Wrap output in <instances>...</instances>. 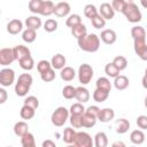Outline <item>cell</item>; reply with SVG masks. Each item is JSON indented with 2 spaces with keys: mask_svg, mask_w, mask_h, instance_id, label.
<instances>
[{
  "mask_svg": "<svg viewBox=\"0 0 147 147\" xmlns=\"http://www.w3.org/2000/svg\"><path fill=\"white\" fill-rule=\"evenodd\" d=\"M100 39L106 44V45H113L116 42L117 40V34L114 30L111 29H106L101 32L100 34Z\"/></svg>",
  "mask_w": 147,
  "mask_h": 147,
  "instance_id": "8fae6325",
  "label": "cell"
},
{
  "mask_svg": "<svg viewBox=\"0 0 147 147\" xmlns=\"http://www.w3.org/2000/svg\"><path fill=\"white\" fill-rule=\"evenodd\" d=\"M36 38H37V33H36V30H33V29H28L26 28L22 32V39H23V41H25L28 44L33 42L36 40Z\"/></svg>",
  "mask_w": 147,
  "mask_h": 147,
  "instance_id": "d6a6232c",
  "label": "cell"
},
{
  "mask_svg": "<svg viewBox=\"0 0 147 147\" xmlns=\"http://www.w3.org/2000/svg\"><path fill=\"white\" fill-rule=\"evenodd\" d=\"M54 8H55V5L51 0H44L41 9H40V15L41 16H51L52 14H54Z\"/></svg>",
  "mask_w": 147,
  "mask_h": 147,
  "instance_id": "7402d4cb",
  "label": "cell"
},
{
  "mask_svg": "<svg viewBox=\"0 0 147 147\" xmlns=\"http://www.w3.org/2000/svg\"><path fill=\"white\" fill-rule=\"evenodd\" d=\"M108 145V137L105 132H98L94 136V146L95 147H106Z\"/></svg>",
  "mask_w": 147,
  "mask_h": 147,
  "instance_id": "83f0119b",
  "label": "cell"
},
{
  "mask_svg": "<svg viewBox=\"0 0 147 147\" xmlns=\"http://www.w3.org/2000/svg\"><path fill=\"white\" fill-rule=\"evenodd\" d=\"M127 2H133V0H126Z\"/></svg>",
  "mask_w": 147,
  "mask_h": 147,
  "instance_id": "94428289",
  "label": "cell"
},
{
  "mask_svg": "<svg viewBox=\"0 0 147 147\" xmlns=\"http://www.w3.org/2000/svg\"><path fill=\"white\" fill-rule=\"evenodd\" d=\"M42 2L44 0H30L29 1V10L32 13V14H40V9H41V6H42Z\"/></svg>",
  "mask_w": 147,
  "mask_h": 147,
  "instance_id": "8d00e7d4",
  "label": "cell"
},
{
  "mask_svg": "<svg viewBox=\"0 0 147 147\" xmlns=\"http://www.w3.org/2000/svg\"><path fill=\"white\" fill-rule=\"evenodd\" d=\"M113 63L117 67V69H118L119 71L126 69V67H127V60H126L124 56H122V55H118V56L114 57Z\"/></svg>",
  "mask_w": 147,
  "mask_h": 147,
  "instance_id": "ab89813d",
  "label": "cell"
},
{
  "mask_svg": "<svg viewBox=\"0 0 147 147\" xmlns=\"http://www.w3.org/2000/svg\"><path fill=\"white\" fill-rule=\"evenodd\" d=\"M126 3H127L126 0H113L111 1V6H113L114 10L115 11H119V13L123 11V9L125 8Z\"/></svg>",
  "mask_w": 147,
  "mask_h": 147,
  "instance_id": "681fc988",
  "label": "cell"
},
{
  "mask_svg": "<svg viewBox=\"0 0 147 147\" xmlns=\"http://www.w3.org/2000/svg\"><path fill=\"white\" fill-rule=\"evenodd\" d=\"M122 13L130 23H138L142 20V14L134 2H127Z\"/></svg>",
  "mask_w": 147,
  "mask_h": 147,
  "instance_id": "3957f363",
  "label": "cell"
},
{
  "mask_svg": "<svg viewBox=\"0 0 147 147\" xmlns=\"http://www.w3.org/2000/svg\"><path fill=\"white\" fill-rule=\"evenodd\" d=\"M106 21H107V20H105L100 14H98V15H95L94 17L91 18V23H92L93 28H95V29H102V28H105Z\"/></svg>",
  "mask_w": 147,
  "mask_h": 147,
  "instance_id": "f35d334b",
  "label": "cell"
},
{
  "mask_svg": "<svg viewBox=\"0 0 147 147\" xmlns=\"http://www.w3.org/2000/svg\"><path fill=\"white\" fill-rule=\"evenodd\" d=\"M41 146L42 147H55V142L52 140H45V141H42Z\"/></svg>",
  "mask_w": 147,
  "mask_h": 147,
  "instance_id": "db71d44e",
  "label": "cell"
},
{
  "mask_svg": "<svg viewBox=\"0 0 147 147\" xmlns=\"http://www.w3.org/2000/svg\"><path fill=\"white\" fill-rule=\"evenodd\" d=\"M21 144L23 147H34L36 146L34 136L31 132H26L24 136L21 137Z\"/></svg>",
  "mask_w": 147,
  "mask_h": 147,
  "instance_id": "f546056e",
  "label": "cell"
},
{
  "mask_svg": "<svg viewBox=\"0 0 147 147\" xmlns=\"http://www.w3.org/2000/svg\"><path fill=\"white\" fill-rule=\"evenodd\" d=\"M95 84H96V88H99V90L107 91V92H110V90H111V83H110L109 78H107V77L98 78Z\"/></svg>",
  "mask_w": 147,
  "mask_h": 147,
  "instance_id": "1f68e13d",
  "label": "cell"
},
{
  "mask_svg": "<svg viewBox=\"0 0 147 147\" xmlns=\"http://www.w3.org/2000/svg\"><path fill=\"white\" fill-rule=\"evenodd\" d=\"M141 84H142V87L147 90V76H146V75L142 77V79H141Z\"/></svg>",
  "mask_w": 147,
  "mask_h": 147,
  "instance_id": "11a10c76",
  "label": "cell"
},
{
  "mask_svg": "<svg viewBox=\"0 0 147 147\" xmlns=\"http://www.w3.org/2000/svg\"><path fill=\"white\" fill-rule=\"evenodd\" d=\"M51 68H53V67H52V63L48 62L47 60H40V61L37 63V69H38L39 74H42V72L49 70Z\"/></svg>",
  "mask_w": 147,
  "mask_h": 147,
  "instance_id": "c3c4849f",
  "label": "cell"
},
{
  "mask_svg": "<svg viewBox=\"0 0 147 147\" xmlns=\"http://www.w3.org/2000/svg\"><path fill=\"white\" fill-rule=\"evenodd\" d=\"M70 5L65 1H61L59 3L55 5V8H54V14L57 16V17H65L70 14Z\"/></svg>",
  "mask_w": 147,
  "mask_h": 147,
  "instance_id": "30bf717a",
  "label": "cell"
},
{
  "mask_svg": "<svg viewBox=\"0 0 147 147\" xmlns=\"http://www.w3.org/2000/svg\"><path fill=\"white\" fill-rule=\"evenodd\" d=\"M133 48L136 54L142 60V61H147V44H146V39H136L133 40Z\"/></svg>",
  "mask_w": 147,
  "mask_h": 147,
  "instance_id": "ba28073f",
  "label": "cell"
},
{
  "mask_svg": "<svg viewBox=\"0 0 147 147\" xmlns=\"http://www.w3.org/2000/svg\"><path fill=\"white\" fill-rule=\"evenodd\" d=\"M41 25H42L41 18H39V16H37V15L29 16V17L25 20V26H26L28 29H33V30L37 31Z\"/></svg>",
  "mask_w": 147,
  "mask_h": 147,
  "instance_id": "ac0fdd59",
  "label": "cell"
},
{
  "mask_svg": "<svg viewBox=\"0 0 147 147\" xmlns=\"http://www.w3.org/2000/svg\"><path fill=\"white\" fill-rule=\"evenodd\" d=\"M15 61V55H14V51L13 48H1L0 49V64L6 67L10 63H13Z\"/></svg>",
  "mask_w": 147,
  "mask_h": 147,
  "instance_id": "9c48e42d",
  "label": "cell"
},
{
  "mask_svg": "<svg viewBox=\"0 0 147 147\" xmlns=\"http://www.w3.org/2000/svg\"><path fill=\"white\" fill-rule=\"evenodd\" d=\"M130 129V122L126 118H118L115 123V130L118 134H124Z\"/></svg>",
  "mask_w": 147,
  "mask_h": 147,
  "instance_id": "ffe728a7",
  "label": "cell"
},
{
  "mask_svg": "<svg viewBox=\"0 0 147 147\" xmlns=\"http://www.w3.org/2000/svg\"><path fill=\"white\" fill-rule=\"evenodd\" d=\"M130 140L134 145H141L145 141V133L142 130H133L130 134Z\"/></svg>",
  "mask_w": 147,
  "mask_h": 147,
  "instance_id": "cb8c5ba5",
  "label": "cell"
},
{
  "mask_svg": "<svg viewBox=\"0 0 147 147\" xmlns=\"http://www.w3.org/2000/svg\"><path fill=\"white\" fill-rule=\"evenodd\" d=\"M93 145H94V141L92 140V137L87 132H77L76 133L74 146H76V147H92Z\"/></svg>",
  "mask_w": 147,
  "mask_h": 147,
  "instance_id": "8992f818",
  "label": "cell"
},
{
  "mask_svg": "<svg viewBox=\"0 0 147 147\" xmlns=\"http://www.w3.org/2000/svg\"><path fill=\"white\" fill-rule=\"evenodd\" d=\"M117 146H121V147H124V146H125V144H124L123 141H115V142L113 144V147H117Z\"/></svg>",
  "mask_w": 147,
  "mask_h": 147,
  "instance_id": "9f6ffc18",
  "label": "cell"
},
{
  "mask_svg": "<svg viewBox=\"0 0 147 147\" xmlns=\"http://www.w3.org/2000/svg\"><path fill=\"white\" fill-rule=\"evenodd\" d=\"M51 63H52V67H53L55 70H61L62 68H64V67H65L67 60H65L64 55H62V54L57 53V54H55V55L52 57Z\"/></svg>",
  "mask_w": 147,
  "mask_h": 147,
  "instance_id": "e0dca14e",
  "label": "cell"
},
{
  "mask_svg": "<svg viewBox=\"0 0 147 147\" xmlns=\"http://www.w3.org/2000/svg\"><path fill=\"white\" fill-rule=\"evenodd\" d=\"M76 131L72 129V127H65L63 130V133H62V139L65 144L70 145V144H74L75 141V138H76Z\"/></svg>",
  "mask_w": 147,
  "mask_h": 147,
  "instance_id": "603a6c76",
  "label": "cell"
},
{
  "mask_svg": "<svg viewBox=\"0 0 147 147\" xmlns=\"http://www.w3.org/2000/svg\"><path fill=\"white\" fill-rule=\"evenodd\" d=\"M140 3H141V6H142L144 8L147 9V0H140Z\"/></svg>",
  "mask_w": 147,
  "mask_h": 147,
  "instance_id": "6f0895ef",
  "label": "cell"
},
{
  "mask_svg": "<svg viewBox=\"0 0 147 147\" xmlns=\"http://www.w3.org/2000/svg\"><path fill=\"white\" fill-rule=\"evenodd\" d=\"M34 114H36V109L26 105H23V107L20 110V115L23 119H31L34 117Z\"/></svg>",
  "mask_w": 147,
  "mask_h": 147,
  "instance_id": "f1b7e54d",
  "label": "cell"
},
{
  "mask_svg": "<svg viewBox=\"0 0 147 147\" xmlns=\"http://www.w3.org/2000/svg\"><path fill=\"white\" fill-rule=\"evenodd\" d=\"M13 130H14V133H15L17 137H22V136H24L26 132H29V125H28L25 122L20 121V122H17V123H15Z\"/></svg>",
  "mask_w": 147,
  "mask_h": 147,
  "instance_id": "4316f807",
  "label": "cell"
},
{
  "mask_svg": "<svg viewBox=\"0 0 147 147\" xmlns=\"http://www.w3.org/2000/svg\"><path fill=\"white\" fill-rule=\"evenodd\" d=\"M69 119L71 126H74L75 129L83 127V115H70Z\"/></svg>",
  "mask_w": 147,
  "mask_h": 147,
  "instance_id": "ee69618b",
  "label": "cell"
},
{
  "mask_svg": "<svg viewBox=\"0 0 147 147\" xmlns=\"http://www.w3.org/2000/svg\"><path fill=\"white\" fill-rule=\"evenodd\" d=\"M33 78L30 74H22L18 76L17 83L15 85V93L18 96H25L28 92L30 91V87L32 85Z\"/></svg>",
  "mask_w": 147,
  "mask_h": 147,
  "instance_id": "7a4b0ae2",
  "label": "cell"
},
{
  "mask_svg": "<svg viewBox=\"0 0 147 147\" xmlns=\"http://www.w3.org/2000/svg\"><path fill=\"white\" fill-rule=\"evenodd\" d=\"M60 77L62 80L64 82H71L75 77H76V71L74 68L71 67H64L61 69V72H60Z\"/></svg>",
  "mask_w": 147,
  "mask_h": 147,
  "instance_id": "44dd1931",
  "label": "cell"
},
{
  "mask_svg": "<svg viewBox=\"0 0 147 147\" xmlns=\"http://www.w3.org/2000/svg\"><path fill=\"white\" fill-rule=\"evenodd\" d=\"M99 13H98V9H96V7L94 6V5H92V3H88V5H86L85 7H84V15L87 17V18H92V17H94L95 15H98Z\"/></svg>",
  "mask_w": 147,
  "mask_h": 147,
  "instance_id": "7bdbcfd3",
  "label": "cell"
},
{
  "mask_svg": "<svg viewBox=\"0 0 147 147\" xmlns=\"http://www.w3.org/2000/svg\"><path fill=\"white\" fill-rule=\"evenodd\" d=\"M85 111H87V113H90V114H92V115H94V116L98 117L99 111H100V108H99L98 106H90L88 108H86Z\"/></svg>",
  "mask_w": 147,
  "mask_h": 147,
  "instance_id": "816d5d0a",
  "label": "cell"
},
{
  "mask_svg": "<svg viewBox=\"0 0 147 147\" xmlns=\"http://www.w3.org/2000/svg\"><path fill=\"white\" fill-rule=\"evenodd\" d=\"M18 63H20V67H21L23 70H26V71L32 70L33 67H34V61H33V59H32L31 55H30V56H26V57H24V59H22V60H20Z\"/></svg>",
  "mask_w": 147,
  "mask_h": 147,
  "instance_id": "836d02e7",
  "label": "cell"
},
{
  "mask_svg": "<svg viewBox=\"0 0 147 147\" xmlns=\"http://www.w3.org/2000/svg\"><path fill=\"white\" fill-rule=\"evenodd\" d=\"M78 79H79V83L82 85H87L92 78H93V75H94V71H93V68L87 64V63H83L79 65L78 68Z\"/></svg>",
  "mask_w": 147,
  "mask_h": 147,
  "instance_id": "5b68a950",
  "label": "cell"
},
{
  "mask_svg": "<svg viewBox=\"0 0 147 147\" xmlns=\"http://www.w3.org/2000/svg\"><path fill=\"white\" fill-rule=\"evenodd\" d=\"M145 75L147 76V68H146V70H145Z\"/></svg>",
  "mask_w": 147,
  "mask_h": 147,
  "instance_id": "91938a15",
  "label": "cell"
},
{
  "mask_svg": "<svg viewBox=\"0 0 147 147\" xmlns=\"http://www.w3.org/2000/svg\"><path fill=\"white\" fill-rule=\"evenodd\" d=\"M71 34H72L75 38L79 39V38L84 37L85 34H87V28H86L83 23L77 24V25H75V26L71 28Z\"/></svg>",
  "mask_w": 147,
  "mask_h": 147,
  "instance_id": "484cf974",
  "label": "cell"
},
{
  "mask_svg": "<svg viewBox=\"0 0 147 147\" xmlns=\"http://www.w3.org/2000/svg\"><path fill=\"white\" fill-rule=\"evenodd\" d=\"M96 121H98V117L85 111L83 114V127H93L95 124H96Z\"/></svg>",
  "mask_w": 147,
  "mask_h": 147,
  "instance_id": "d4e9b609",
  "label": "cell"
},
{
  "mask_svg": "<svg viewBox=\"0 0 147 147\" xmlns=\"http://www.w3.org/2000/svg\"><path fill=\"white\" fill-rule=\"evenodd\" d=\"M69 117H70V111L65 107H57L52 113L51 121H52L53 125H55L57 127H61L65 124V122L69 119Z\"/></svg>",
  "mask_w": 147,
  "mask_h": 147,
  "instance_id": "277c9868",
  "label": "cell"
},
{
  "mask_svg": "<svg viewBox=\"0 0 147 147\" xmlns=\"http://www.w3.org/2000/svg\"><path fill=\"white\" fill-rule=\"evenodd\" d=\"M129 83H130L129 78L126 76H124V75H118L117 77L114 78V86L118 91H123V90L127 88Z\"/></svg>",
  "mask_w": 147,
  "mask_h": 147,
  "instance_id": "d6986e66",
  "label": "cell"
},
{
  "mask_svg": "<svg viewBox=\"0 0 147 147\" xmlns=\"http://www.w3.org/2000/svg\"><path fill=\"white\" fill-rule=\"evenodd\" d=\"M23 30V23L18 18H14L8 22L7 24V31L10 34H18Z\"/></svg>",
  "mask_w": 147,
  "mask_h": 147,
  "instance_id": "4fadbf2b",
  "label": "cell"
},
{
  "mask_svg": "<svg viewBox=\"0 0 147 147\" xmlns=\"http://www.w3.org/2000/svg\"><path fill=\"white\" fill-rule=\"evenodd\" d=\"M85 108L83 106L82 102H76L74 105H71L69 111H70V115H83L85 113Z\"/></svg>",
  "mask_w": 147,
  "mask_h": 147,
  "instance_id": "b9f144b4",
  "label": "cell"
},
{
  "mask_svg": "<svg viewBox=\"0 0 147 147\" xmlns=\"http://www.w3.org/2000/svg\"><path fill=\"white\" fill-rule=\"evenodd\" d=\"M40 77H41V80L45 82V83H49V82L54 80L55 79V69L51 68L49 70L40 74Z\"/></svg>",
  "mask_w": 147,
  "mask_h": 147,
  "instance_id": "bcb514c9",
  "label": "cell"
},
{
  "mask_svg": "<svg viewBox=\"0 0 147 147\" xmlns=\"http://www.w3.org/2000/svg\"><path fill=\"white\" fill-rule=\"evenodd\" d=\"M131 37L133 38V40H136V39H146V31L142 26L134 25L131 29Z\"/></svg>",
  "mask_w": 147,
  "mask_h": 147,
  "instance_id": "4dcf8cb0",
  "label": "cell"
},
{
  "mask_svg": "<svg viewBox=\"0 0 147 147\" xmlns=\"http://www.w3.org/2000/svg\"><path fill=\"white\" fill-rule=\"evenodd\" d=\"M76 100L78 102H82V103H85L90 100V92L86 87L84 86H78L76 87Z\"/></svg>",
  "mask_w": 147,
  "mask_h": 147,
  "instance_id": "2e32d148",
  "label": "cell"
},
{
  "mask_svg": "<svg viewBox=\"0 0 147 147\" xmlns=\"http://www.w3.org/2000/svg\"><path fill=\"white\" fill-rule=\"evenodd\" d=\"M62 95H63L64 99H68V100L74 99L76 96V87H74L71 85L64 86L63 90H62Z\"/></svg>",
  "mask_w": 147,
  "mask_h": 147,
  "instance_id": "60d3db41",
  "label": "cell"
},
{
  "mask_svg": "<svg viewBox=\"0 0 147 147\" xmlns=\"http://www.w3.org/2000/svg\"><path fill=\"white\" fill-rule=\"evenodd\" d=\"M80 23H82V17L78 14H71V15H69L68 18H67V21H65V25L68 28H70V29L72 26H75V25H77V24H80Z\"/></svg>",
  "mask_w": 147,
  "mask_h": 147,
  "instance_id": "74e56055",
  "label": "cell"
},
{
  "mask_svg": "<svg viewBox=\"0 0 147 147\" xmlns=\"http://www.w3.org/2000/svg\"><path fill=\"white\" fill-rule=\"evenodd\" d=\"M7 100V92L5 88H0V103H5Z\"/></svg>",
  "mask_w": 147,
  "mask_h": 147,
  "instance_id": "f5cc1de1",
  "label": "cell"
},
{
  "mask_svg": "<svg viewBox=\"0 0 147 147\" xmlns=\"http://www.w3.org/2000/svg\"><path fill=\"white\" fill-rule=\"evenodd\" d=\"M109 96V92L107 91H102V90H99V88H95L94 92H93V100L95 102H103L108 99Z\"/></svg>",
  "mask_w": 147,
  "mask_h": 147,
  "instance_id": "d590c367",
  "label": "cell"
},
{
  "mask_svg": "<svg viewBox=\"0 0 147 147\" xmlns=\"http://www.w3.org/2000/svg\"><path fill=\"white\" fill-rule=\"evenodd\" d=\"M23 105H26V106H29V107H32V108L37 109V108L39 107V100H38V98L34 96V95H29V96H26V98L24 99Z\"/></svg>",
  "mask_w": 147,
  "mask_h": 147,
  "instance_id": "7dc6e473",
  "label": "cell"
},
{
  "mask_svg": "<svg viewBox=\"0 0 147 147\" xmlns=\"http://www.w3.org/2000/svg\"><path fill=\"white\" fill-rule=\"evenodd\" d=\"M99 14L105 20H113L114 16H115V10H114V8L110 3L103 2V3H101V6L99 8Z\"/></svg>",
  "mask_w": 147,
  "mask_h": 147,
  "instance_id": "7c38bea8",
  "label": "cell"
},
{
  "mask_svg": "<svg viewBox=\"0 0 147 147\" xmlns=\"http://www.w3.org/2000/svg\"><path fill=\"white\" fill-rule=\"evenodd\" d=\"M114 117H115L114 109H111V108H103V109H100V111H99L98 121H100L101 123H108Z\"/></svg>",
  "mask_w": 147,
  "mask_h": 147,
  "instance_id": "5bb4252c",
  "label": "cell"
},
{
  "mask_svg": "<svg viewBox=\"0 0 147 147\" xmlns=\"http://www.w3.org/2000/svg\"><path fill=\"white\" fill-rule=\"evenodd\" d=\"M13 51H14L15 60H17V61H20V60H22V59L31 55L30 49L26 46H23V45H17V46L13 47Z\"/></svg>",
  "mask_w": 147,
  "mask_h": 147,
  "instance_id": "9a60e30c",
  "label": "cell"
},
{
  "mask_svg": "<svg viewBox=\"0 0 147 147\" xmlns=\"http://www.w3.org/2000/svg\"><path fill=\"white\" fill-rule=\"evenodd\" d=\"M77 41L79 48L87 53H94L100 48V37L95 33H87L84 37L77 39Z\"/></svg>",
  "mask_w": 147,
  "mask_h": 147,
  "instance_id": "6da1fadb",
  "label": "cell"
},
{
  "mask_svg": "<svg viewBox=\"0 0 147 147\" xmlns=\"http://www.w3.org/2000/svg\"><path fill=\"white\" fill-rule=\"evenodd\" d=\"M105 72H106V75H107L108 77L115 78V77H117V76L119 75L121 71L117 69V67H116L113 62H109V63H107L106 67H105Z\"/></svg>",
  "mask_w": 147,
  "mask_h": 147,
  "instance_id": "e575fe53",
  "label": "cell"
},
{
  "mask_svg": "<svg viewBox=\"0 0 147 147\" xmlns=\"http://www.w3.org/2000/svg\"><path fill=\"white\" fill-rule=\"evenodd\" d=\"M137 125L139 129L141 130H147V116L146 115H140L137 117V121H136Z\"/></svg>",
  "mask_w": 147,
  "mask_h": 147,
  "instance_id": "f907efd6",
  "label": "cell"
},
{
  "mask_svg": "<svg viewBox=\"0 0 147 147\" xmlns=\"http://www.w3.org/2000/svg\"><path fill=\"white\" fill-rule=\"evenodd\" d=\"M15 80V71L10 68H3L0 70V85L3 87L10 86Z\"/></svg>",
  "mask_w": 147,
  "mask_h": 147,
  "instance_id": "52a82bcc",
  "label": "cell"
},
{
  "mask_svg": "<svg viewBox=\"0 0 147 147\" xmlns=\"http://www.w3.org/2000/svg\"><path fill=\"white\" fill-rule=\"evenodd\" d=\"M144 105H145V107L147 108V96L145 98V101H144Z\"/></svg>",
  "mask_w": 147,
  "mask_h": 147,
  "instance_id": "680465c9",
  "label": "cell"
},
{
  "mask_svg": "<svg viewBox=\"0 0 147 147\" xmlns=\"http://www.w3.org/2000/svg\"><path fill=\"white\" fill-rule=\"evenodd\" d=\"M57 22L55 21V20H53V18H48V20H46V22L44 23V30L46 31V32H54V31H56V29H57Z\"/></svg>",
  "mask_w": 147,
  "mask_h": 147,
  "instance_id": "f6af8a7d",
  "label": "cell"
}]
</instances>
